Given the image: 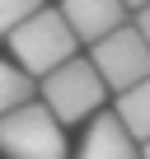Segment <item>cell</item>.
Wrapping results in <instances>:
<instances>
[{
  "label": "cell",
  "mask_w": 150,
  "mask_h": 159,
  "mask_svg": "<svg viewBox=\"0 0 150 159\" xmlns=\"http://www.w3.org/2000/svg\"><path fill=\"white\" fill-rule=\"evenodd\" d=\"M75 28L66 24V14L61 10H52V5H42L33 19H24L14 33H10V47H14V61L28 70V75H52L56 66H66L70 56H75Z\"/></svg>",
  "instance_id": "obj_1"
},
{
  "label": "cell",
  "mask_w": 150,
  "mask_h": 159,
  "mask_svg": "<svg viewBox=\"0 0 150 159\" xmlns=\"http://www.w3.org/2000/svg\"><path fill=\"white\" fill-rule=\"evenodd\" d=\"M0 154L5 159H66L61 122L47 103H24L0 117Z\"/></svg>",
  "instance_id": "obj_2"
},
{
  "label": "cell",
  "mask_w": 150,
  "mask_h": 159,
  "mask_svg": "<svg viewBox=\"0 0 150 159\" xmlns=\"http://www.w3.org/2000/svg\"><path fill=\"white\" fill-rule=\"evenodd\" d=\"M103 75L94 70V61H80V56H70L66 66H56L52 75H42V103L56 112V122H85L89 112L103 108Z\"/></svg>",
  "instance_id": "obj_3"
},
{
  "label": "cell",
  "mask_w": 150,
  "mask_h": 159,
  "mask_svg": "<svg viewBox=\"0 0 150 159\" xmlns=\"http://www.w3.org/2000/svg\"><path fill=\"white\" fill-rule=\"evenodd\" d=\"M89 61H94V70L103 75V84L108 89H131V84H141V80H150V42H145V33L141 28H131V24H122V28H113L108 38H99L94 47H89Z\"/></svg>",
  "instance_id": "obj_4"
},
{
  "label": "cell",
  "mask_w": 150,
  "mask_h": 159,
  "mask_svg": "<svg viewBox=\"0 0 150 159\" xmlns=\"http://www.w3.org/2000/svg\"><path fill=\"white\" fill-rule=\"evenodd\" d=\"M75 159H145V150H141V140L122 126L117 112H94V122H89V131H85V145H80Z\"/></svg>",
  "instance_id": "obj_5"
},
{
  "label": "cell",
  "mask_w": 150,
  "mask_h": 159,
  "mask_svg": "<svg viewBox=\"0 0 150 159\" xmlns=\"http://www.w3.org/2000/svg\"><path fill=\"white\" fill-rule=\"evenodd\" d=\"M61 14L75 28V38L94 47L99 38L127 24V0H61Z\"/></svg>",
  "instance_id": "obj_6"
},
{
  "label": "cell",
  "mask_w": 150,
  "mask_h": 159,
  "mask_svg": "<svg viewBox=\"0 0 150 159\" xmlns=\"http://www.w3.org/2000/svg\"><path fill=\"white\" fill-rule=\"evenodd\" d=\"M113 112L122 117V126H127L136 140H150V80H141V84L122 89Z\"/></svg>",
  "instance_id": "obj_7"
},
{
  "label": "cell",
  "mask_w": 150,
  "mask_h": 159,
  "mask_svg": "<svg viewBox=\"0 0 150 159\" xmlns=\"http://www.w3.org/2000/svg\"><path fill=\"white\" fill-rule=\"evenodd\" d=\"M24 103H33V75L24 66L0 61V117L14 112V108H24Z\"/></svg>",
  "instance_id": "obj_8"
},
{
  "label": "cell",
  "mask_w": 150,
  "mask_h": 159,
  "mask_svg": "<svg viewBox=\"0 0 150 159\" xmlns=\"http://www.w3.org/2000/svg\"><path fill=\"white\" fill-rule=\"evenodd\" d=\"M47 0H0V38H10L24 19H33Z\"/></svg>",
  "instance_id": "obj_9"
},
{
  "label": "cell",
  "mask_w": 150,
  "mask_h": 159,
  "mask_svg": "<svg viewBox=\"0 0 150 159\" xmlns=\"http://www.w3.org/2000/svg\"><path fill=\"white\" fill-rule=\"evenodd\" d=\"M136 28H141V33H145V42H150V5H145V10H136Z\"/></svg>",
  "instance_id": "obj_10"
},
{
  "label": "cell",
  "mask_w": 150,
  "mask_h": 159,
  "mask_svg": "<svg viewBox=\"0 0 150 159\" xmlns=\"http://www.w3.org/2000/svg\"><path fill=\"white\" fill-rule=\"evenodd\" d=\"M127 5H131V10H145V5H150V0H127Z\"/></svg>",
  "instance_id": "obj_11"
},
{
  "label": "cell",
  "mask_w": 150,
  "mask_h": 159,
  "mask_svg": "<svg viewBox=\"0 0 150 159\" xmlns=\"http://www.w3.org/2000/svg\"><path fill=\"white\" fill-rule=\"evenodd\" d=\"M141 150H145V159H150V140H141Z\"/></svg>",
  "instance_id": "obj_12"
}]
</instances>
